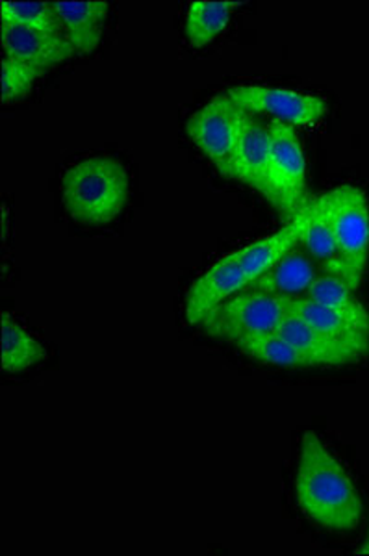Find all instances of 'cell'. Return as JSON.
<instances>
[{
    "mask_svg": "<svg viewBox=\"0 0 369 556\" xmlns=\"http://www.w3.org/2000/svg\"><path fill=\"white\" fill-rule=\"evenodd\" d=\"M319 208L336 241L342 278L357 290L369 260V203L357 186L342 184L318 197Z\"/></svg>",
    "mask_w": 369,
    "mask_h": 556,
    "instance_id": "3957f363",
    "label": "cell"
},
{
    "mask_svg": "<svg viewBox=\"0 0 369 556\" xmlns=\"http://www.w3.org/2000/svg\"><path fill=\"white\" fill-rule=\"evenodd\" d=\"M271 132L258 115L240 110V128L234 151V180L258 191L268 201V162Z\"/></svg>",
    "mask_w": 369,
    "mask_h": 556,
    "instance_id": "9c48e42d",
    "label": "cell"
},
{
    "mask_svg": "<svg viewBox=\"0 0 369 556\" xmlns=\"http://www.w3.org/2000/svg\"><path fill=\"white\" fill-rule=\"evenodd\" d=\"M303 225H305V212L301 210L292 222H288L273 235L266 236L262 240L253 241L251 245L234 251L238 264L242 266L251 282L269 271L271 267L277 266L280 260L287 258L288 254L301 245Z\"/></svg>",
    "mask_w": 369,
    "mask_h": 556,
    "instance_id": "4fadbf2b",
    "label": "cell"
},
{
    "mask_svg": "<svg viewBox=\"0 0 369 556\" xmlns=\"http://www.w3.org/2000/svg\"><path fill=\"white\" fill-rule=\"evenodd\" d=\"M240 128V108L230 101L227 93L206 102L186 123L188 138L211 160L219 175L234 177V151Z\"/></svg>",
    "mask_w": 369,
    "mask_h": 556,
    "instance_id": "52a82bcc",
    "label": "cell"
},
{
    "mask_svg": "<svg viewBox=\"0 0 369 556\" xmlns=\"http://www.w3.org/2000/svg\"><path fill=\"white\" fill-rule=\"evenodd\" d=\"M305 298L321 304L329 311L336 312L340 316L347 317L349 321L357 325L358 329L369 334V312L364 308V304L355 295V290L345 282L344 278L327 275V273L319 275L306 291Z\"/></svg>",
    "mask_w": 369,
    "mask_h": 556,
    "instance_id": "e0dca14e",
    "label": "cell"
},
{
    "mask_svg": "<svg viewBox=\"0 0 369 556\" xmlns=\"http://www.w3.org/2000/svg\"><path fill=\"white\" fill-rule=\"evenodd\" d=\"M369 538V536H368Z\"/></svg>",
    "mask_w": 369,
    "mask_h": 556,
    "instance_id": "cb8c5ba5",
    "label": "cell"
},
{
    "mask_svg": "<svg viewBox=\"0 0 369 556\" xmlns=\"http://www.w3.org/2000/svg\"><path fill=\"white\" fill-rule=\"evenodd\" d=\"M47 71L25 64L13 58L2 56L0 60V101L7 106L20 102L30 96L34 84L38 83Z\"/></svg>",
    "mask_w": 369,
    "mask_h": 556,
    "instance_id": "7402d4cb",
    "label": "cell"
},
{
    "mask_svg": "<svg viewBox=\"0 0 369 556\" xmlns=\"http://www.w3.org/2000/svg\"><path fill=\"white\" fill-rule=\"evenodd\" d=\"M130 177L127 167L109 156L80 160L62 177V201L67 214L82 225H109L127 206Z\"/></svg>",
    "mask_w": 369,
    "mask_h": 556,
    "instance_id": "7a4b0ae2",
    "label": "cell"
},
{
    "mask_svg": "<svg viewBox=\"0 0 369 556\" xmlns=\"http://www.w3.org/2000/svg\"><path fill=\"white\" fill-rule=\"evenodd\" d=\"M287 312L300 317L314 330L331 338L334 342L344 343L349 348L358 349L364 354L369 353V334L358 329L355 323L347 317L340 316L336 312L325 308L321 304L314 303L306 298H282Z\"/></svg>",
    "mask_w": 369,
    "mask_h": 556,
    "instance_id": "5bb4252c",
    "label": "cell"
},
{
    "mask_svg": "<svg viewBox=\"0 0 369 556\" xmlns=\"http://www.w3.org/2000/svg\"><path fill=\"white\" fill-rule=\"evenodd\" d=\"M295 497L301 513L325 531H355L362 521L364 503L355 482L313 430L301 440Z\"/></svg>",
    "mask_w": 369,
    "mask_h": 556,
    "instance_id": "6da1fadb",
    "label": "cell"
},
{
    "mask_svg": "<svg viewBox=\"0 0 369 556\" xmlns=\"http://www.w3.org/2000/svg\"><path fill=\"white\" fill-rule=\"evenodd\" d=\"M277 332L303 356L308 367L347 366L364 356L362 351L334 342L290 312L282 317Z\"/></svg>",
    "mask_w": 369,
    "mask_h": 556,
    "instance_id": "8fae6325",
    "label": "cell"
},
{
    "mask_svg": "<svg viewBox=\"0 0 369 556\" xmlns=\"http://www.w3.org/2000/svg\"><path fill=\"white\" fill-rule=\"evenodd\" d=\"M245 2L195 0L186 12L184 30L191 47H206L229 28L232 12Z\"/></svg>",
    "mask_w": 369,
    "mask_h": 556,
    "instance_id": "2e32d148",
    "label": "cell"
},
{
    "mask_svg": "<svg viewBox=\"0 0 369 556\" xmlns=\"http://www.w3.org/2000/svg\"><path fill=\"white\" fill-rule=\"evenodd\" d=\"M247 275L238 264L236 254H225L224 258L214 262L203 275L195 278L184 299L186 321L201 325L208 312L217 308L227 299L247 288Z\"/></svg>",
    "mask_w": 369,
    "mask_h": 556,
    "instance_id": "ba28073f",
    "label": "cell"
},
{
    "mask_svg": "<svg viewBox=\"0 0 369 556\" xmlns=\"http://www.w3.org/2000/svg\"><path fill=\"white\" fill-rule=\"evenodd\" d=\"M318 278L313 262L301 251H292L277 266L253 280L245 288L247 291L268 293L275 298H305L306 291Z\"/></svg>",
    "mask_w": 369,
    "mask_h": 556,
    "instance_id": "9a60e30c",
    "label": "cell"
},
{
    "mask_svg": "<svg viewBox=\"0 0 369 556\" xmlns=\"http://www.w3.org/2000/svg\"><path fill=\"white\" fill-rule=\"evenodd\" d=\"M0 25L23 26L28 30L47 34L62 33L56 10L49 0H36V2L2 0L0 2Z\"/></svg>",
    "mask_w": 369,
    "mask_h": 556,
    "instance_id": "44dd1931",
    "label": "cell"
},
{
    "mask_svg": "<svg viewBox=\"0 0 369 556\" xmlns=\"http://www.w3.org/2000/svg\"><path fill=\"white\" fill-rule=\"evenodd\" d=\"M0 41L4 56L20 60L49 73L52 67L77 56L64 33L47 34L23 26L0 25Z\"/></svg>",
    "mask_w": 369,
    "mask_h": 556,
    "instance_id": "30bf717a",
    "label": "cell"
},
{
    "mask_svg": "<svg viewBox=\"0 0 369 556\" xmlns=\"http://www.w3.org/2000/svg\"><path fill=\"white\" fill-rule=\"evenodd\" d=\"M62 33L73 45L77 56H88L101 45L110 4L104 0H52Z\"/></svg>",
    "mask_w": 369,
    "mask_h": 556,
    "instance_id": "7c38bea8",
    "label": "cell"
},
{
    "mask_svg": "<svg viewBox=\"0 0 369 556\" xmlns=\"http://www.w3.org/2000/svg\"><path fill=\"white\" fill-rule=\"evenodd\" d=\"M284 314V299L243 290L208 312L201 325L212 338L236 343L245 336L277 332Z\"/></svg>",
    "mask_w": 369,
    "mask_h": 556,
    "instance_id": "5b68a950",
    "label": "cell"
},
{
    "mask_svg": "<svg viewBox=\"0 0 369 556\" xmlns=\"http://www.w3.org/2000/svg\"><path fill=\"white\" fill-rule=\"evenodd\" d=\"M305 225L301 245L305 247L314 260H318L327 275L342 278V266L338 256L336 241L331 227L319 208L318 197H310L305 204Z\"/></svg>",
    "mask_w": 369,
    "mask_h": 556,
    "instance_id": "ac0fdd59",
    "label": "cell"
},
{
    "mask_svg": "<svg viewBox=\"0 0 369 556\" xmlns=\"http://www.w3.org/2000/svg\"><path fill=\"white\" fill-rule=\"evenodd\" d=\"M2 371L23 374L47 358V349L8 314H2Z\"/></svg>",
    "mask_w": 369,
    "mask_h": 556,
    "instance_id": "d6986e66",
    "label": "cell"
},
{
    "mask_svg": "<svg viewBox=\"0 0 369 556\" xmlns=\"http://www.w3.org/2000/svg\"><path fill=\"white\" fill-rule=\"evenodd\" d=\"M236 348L266 366L287 367V369L308 367L303 356L279 332L245 336L236 342Z\"/></svg>",
    "mask_w": 369,
    "mask_h": 556,
    "instance_id": "ffe728a7",
    "label": "cell"
},
{
    "mask_svg": "<svg viewBox=\"0 0 369 556\" xmlns=\"http://www.w3.org/2000/svg\"><path fill=\"white\" fill-rule=\"evenodd\" d=\"M271 149L268 162V203L292 222L305 208L306 162L295 128L280 121H268Z\"/></svg>",
    "mask_w": 369,
    "mask_h": 556,
    "instance_id": "277c9868",
    "label": "cell"
},
{
    "mask_svg": "<svg viewBox=\"0 0 369 556\" xmlns=\"http://www.w3.org/2000/svg\"><path fill=\"white\" fill-rule=\"evenodd\" d=\"M357 555H369V538L368 542L360 547V549L357 551Z\"/></svg>",
    "mask_w": 369,
    "mask_h": 556,
    "instance_id": "603a6c76",
    "label": "cell"
},
{
    "mask_svg": "<svg viewBox=\"0 0 369 556\" xmlns=\"http://www.w3.org/2000/svg\"><path fill=\"white\" fill-rule=\"evenodd\" d=\"M227 97L240 110L258 117L268 115L269 121H280L293 128L314 127L329 114V104L323 97L268 84L232 86L227 89Z\"/></svg>",
    "mask_w": 369,
    "mask_h": 556,
    "instance_id": "8992f818",
    "label": "cell"
}]
</instances>
